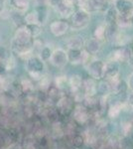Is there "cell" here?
I'll use <instances>...</instances> for the list:
<instances>
[{
	"label": "cell",
	"instance_id": "1",
	"mask_svg": "<svg viewBox=\"0 0 133 149\" xmlns=\"http://www.w3.org/2000/svg\"><path fill=\"white\" fill-rule=\"evenodd\" d=\"M57 109L63 115H69L74 110V100L69 97H63L59 98Z\"/></svg>",
	"mask_w": 133,
	"mask_h": 149
},
{
	"label": "cell",
	"instance_id": "2",
	"mask_svg": "<svg viewBox=\"0 0 133 149\" xmlns=\"http://www.w3.org/2000/svg\"><path fill=\"white\" fill-rule=\"evenodd\" d=\"M74 116L75 120L79 124H84L88 121L89 119V113L88 109L86 107H81V105H78L74 110Z\"/></svg>",
	"mask_w": 133,
	"mask_h": 149
},
{
	"label": "cell",
	"instance_id": "3",
	"mask_svg": "<svg viewBox=\"0 0 133 149\" xmlns=\"http://www.w3.org/2000/svg\"><path fill=\"white\" fill-rule=\"evenodd\" d=\"M89 74L94 79H100L105 74V67L101 62H94L89 66Z\"/></svg>",
	"mask_w": 133,
	"mask_h": 149
},
{
	"label": "cell",
	"instance_id": "4",
	"mask_svg": "<svg viewBox=\"0 0 133 149\" xmlns=\"http://www.w3.org/2000/svg\"><path fill=\"white\" fill-rule=\"evenodd\" d=\"M72 25L77 28L84 27L88 21V16L84 12H78L72 16Z\"/></svg>",
	"mask_w": 133,
	"mask_h": 149
},
{
	"label": "cell",
	"instance_id": "5",
	"mask_svg": "<svg viewBox=\"0 0 133 149\" xmlns=\"http://www.w3.org/2000/svg\"><path fill=\"white\" fill-rule=\"evenodd\" d=\"M68 24L65 21H56L51 25V30L56 36L63 35L68 30Z\"/></svg>",
	"mask_w": 133,
	"mask_h": 149
},
{
	"label": "cell",
	"instance_id": "6",
	"mask_svg": "<svg viewBox=\"0 0 133 149\" xmlns=\"http://www.w3.org/2000/svg\"><path fill=\"white\" fill-rule=\"evenodd\" d=\"M52 61L56 66H64L67 63V55L65 52L58 50L52 56Z\"/></svg>",
	"mask_w": 133,
	"mask_h": 149
},
{
	"label": "cell",
	"instance_id": "7",
	"mask_svg": "<svg viewBox=\"0 0 133 149\" xmlns=\"http://www.w3.org/2000/svg\"><path fill=\"white\" fill-rule=\"evenodd\" d=\"M98 105H100V102L94 95H89L84 100V107L88 109H97Z\"/></svg>",
	"mask_w": 133,
	"mask_h": 149
},
{
	"label": "cell",
	"instance_id": "8",
	"mask_svg": "<svg viewBox=\"0 0 133 149\" xmlns=\"http://www.w3.org/2000/svg\"><path fill=\"white\" fill-rule=\"evenodd\" d=\"M29 69L31 72H39L43 69V63L38 59H32L29 62Z\"/></svg>",
	"mask_w": 133,
	"mask_h": 149
},
{
	"label": "cell",
	"instance_id": "9",
	"mask_svg": "<svg viewBox=\"0 0 133 149\" xmlns=\"http://www.w3.org/2000/svg\"><path fill=\"white\" fill-rule=\"evenodd\" d=\"M117 8L119 9L120 11L123 12V13H125V12L129 11L130 9H131V6L132 4L130 3L129 1H125V0H119V1L117 2Z\"/></svg>",
	"mask_w": 133,
	"mask_h": 149
},
{
	"label": "cell",
	"instance_id": "10",
	"mask_svg": "<svg viewBox=\"0 0 133 149\" xmlns=\"http://www.w3.org/2000/svg\"><path fill=\"white\" fill-rule=\"evenodd\" d=\"M84 91H86V93H88V95H93L94 91H95V86H94V83L93 81L91 80H86L84 81Z\"/></svg>",
	"mask_w": 133,
	"mask_h": 149
},
{
	"label": "cell",
	"instance_id": "11",
	"mask_svg": "<svg viewBox=\"0 0 133 149\" xmlns=\"http://www.w3.org/2000/svg\"><path fill=\"white\" fill-rule=\"evenodd\" d=\"M118 72V64L117 63H111L105 67V74H109L111 77H114Z\"/></svg>",
	"mask_w": 133,
	"mask_h": 149
},
{
	"label": "cell",
	"instance_id": "12",
	"mask_svg": "<svg viewBox=\"0 0 133 149\" xmlns=\"http://www.w3.org/2000/svg\"><path fill=\"white\" fill-rule=\"evenodd\" d=\"M81 84H83V81H81V79L79 78V76H72V79H71V86H72V88H74V90H76V91L79 90Z\"/></svg>",
	"mask_w": 133,
	"mask_h": 149
},
{
	"label": "cell",
	"instance_id": "13",
	"mask_svg": "<svg viewBox=\"0 0 133 149\" xmlns=\"http://www.w3.org/2000/svg\"><path fill=\"white\" fill-rule=\"evenodd\" d=\"M117 56L118 59L121 60V61H126L130 57V50L126 49V48H122L117 52Z\"/></svg>",
	"mask_w": 133,
	"mask_h": 149
},
{
	"label": "cell",
	"instance_id": "14",
	"mask_svg": "<svg viewBox=\"0 0 133 149\" xmlns=\"http://www.w3.org/2000/svg\"><path fill=\"white\" fill-rule=\"evenodd\" d=\"M70 60L72 62H77V61H81V53L79 50H72L69 54Z\"/></svg>",
	"mask_w": 133,
	"mask_h": 149
},
{
	"label": "cell",
	"instance_id": "15",
	"mask_svg": "<svg viewBox=\"0 0 133 149\" xmlns=\"http://www.w3.org/2000/svg\"><path fill=\"white\" fill-rule=\"evenodd\" d=\"M98 49H100V44H98L97 41H95V40L89 41L88 44V50L89 52L95 53Z\"/></svg>",
	"mask_w": 133,
	"mask_h": 149
},
{
	"label": "cell",
	"instance_id": "16",
	"mask_svg": "<svg viewBox=\"0 0 133 149\" xmlns=\"http://www.w3.org/2000/svg\"><path fill=\"white\" fill-rule=\"evenodd\" d=\"M106 21L109 23H112L114 22L115 18H116V10L114 8H111L108 10L107 14H106Z\"/></svg>",
	"mask_w": 133,
	"mask_h": 149
},
{
	"label": "cell",
	"instance_id": "17",
	"mask_svg": "<svg viewBox=\"0 0 133 149\" xmlns=\"http://www.w3.org/2000/svg\"><path fill=\"white\" fill-rule=\"evenodd\" d=\"M72 143L75 147H81L84 143V138L81 137V135H75L72 136Z\"/></svg>",
	"mask_w": 133,
	"mask_h": 149
},
{
	"label": "cell",
	"instance_id": "18",
	"mask_svg": "<svg viewBox=\"0 0 133 149\" xmlns=\"http://www.w3.org/2000/svg\"><path fill=\"white\" fill-rule=\"evenodd\" d=\"M59 115H60L59 110L56 109H51L49 110V112H48V116H49V118L53 121H57L58 118H59Z\"/></svg>",
	"mask_w": 133,
	"mask_h": 149
},
{
	"label": "cell",
	"instance_id": "19",
	"mask_svg": "<svg viewBox=\"0 0 133 149\" xmlns=\"http://www.w3.org/2000/svg\"><path fill=\"white\" fill-rule=\"evenodd\" d=\"M81 44H83V41L79 39V38H74V39H72L69 43L70 47H72L74 50H78V48L79 46H81Z\"/></svg>",
	"mask_w": 133,
	"mask_h": 149
},
{
	"label": "cell",
	"instance_id": "20",
	"mask_svg": "<svg viewBox=\"0 0 133 149\" xmlns=\"http://www.w3.org/2000/svg\"><path fill=\"white\" fill-rule=\"evenodd\" d=\"M21 88H23V91H26V92H28V91H32L33 90V86H32V84H31L30 81L28 80H24L22 81V85H21Z\"/></svg>",
	"mask_w": 133,
	"mask_h": 149
},
{
	"label": "cell",
	"instance_id": "21",
	"mask_svg": "<svg viewBox=\"0 0 133 149\" xmlns=\"http://www.w3.org/2000/svg\"><path fill=\"white\" fill-rule=\"evenodd\" d=\"M14 3L16 7H19V8H26L28 5L27 0H14Z\"/></svg>",
	"mask_w": 133,
	"mask_h": 149
},
{
	"label": "cell",
	"instance_id": "22",
	"mask_svg": "<svg viewBox=\"0 0 133 149\" xmlns=\"http://www.w3.org/2000/svg\"><path fill=\"white\" fill-rule=\"evenodd\" d=\"M118 113H119V107H118L117 105H114V107H112L109 109V111H108V114H109V116H111V117L116 116Z\"/></svg>",
	"mask_w": 133,
	"mask_h": 149
},
{
	"label": "cell",
	"instance_id": "23",
	"mask_svg": "<svg viewBox=\"0 0 133 149\" xmlns=\"http://www.w3.org/2000/svg\"><path fill=\"white\" fill-rule=\"evenodd\" d=\"M26 20L28 21L29 23H33V24H36L37 23V20H38V17L36 14L34 13H30L29 15L26 17Z\"/></svg>",
	"mask_w": 133,
	"mask_h": 149
},
{
	"label": "cell",
	"instance_id": "24",
	"mask_svg": "<svg viewBox=\"0 0 133 149\" xmlns=\"http://www.w3.org/2000/svg\"><path fill=\"white\" fill-rule=\"evenodd\" d=\"M98 91L101 93H105L109 91V86H107V84L105 83H101L100 86H98Z\"/></svg>",
	"mask_w": 133,
	"mask_h": 149
},
{
	"label": "cell",
	"instance_id": "25",
	"mask_svg": "<svg viewBox=\"0 0 133 149\" xmlns=\"http://www.w3.org/2000/svg\"><path fill=\"white\" fill-rule=\"evenodd\" d=\"M58 93H59V91H58L57 88H49V95L52 98L57 97H58Z\"/></svg>",
	"mask_w": 133,
	"mask_h": 149
},
{
	"label": "cell",
	"instance_id": "26",
	"mask_svg": "<svg viewBox=\"0 0 133 149\" xmlns=\"http://www.w3.org/2000/svg\"><path fill=\"white\" fill-rule=\"evenodd\" d=\"M115 33V28L113 26H110L109 28L106 30V35H107L108 38H112V35H114Z\"/></svg>",
	"mask_w": 133,
	"mask_h": 149
},
{
	"label": "cell",
	"instance_id": "27",
	"mask_svg": "<svg viewBox=\"0 0 133 149\" xmlns=\"http://www.w3.org/2000/svg\"><path fill=\"white\" fill-rule=\"evenodd\" d=\"M50 56H51V51L49 49H44L43 50V52H42V57L44 58V59H48V58H50Z\"/></svg>",
	"mask_w": 133,
	"mask_h": 149
},
{
	"label": "cell",
	"instance_id": "28",
	"mask_svg": "<svg viewBox=\"0 0 133 149\" xmlns=\"http://www.w3.org/2000/svg\"><path fill=\"white\" fill-rule=\"evenodd\" d=\"M103 1L104 0H93V6L94 7H100L103 4Z\"/></svg>",
	"mask_w": 133,
	"mask_h": 149
},
{
	"label": "cell",
	"instance_id": "29",
	"mask_svg": "<svg viewBox=\"0 0 133 149\" xmlns=\"http://www.w3.org/2000/svg\"><path fill=\"white\" fill-rule=\"evenodd\" d=\"M49 1L53 4V5H58V4L61 3L62 0H49Z\"/></svg>",
	"mask_w": 133,
	"mask_h": 149
},
{
	"label": "cell",
	"instance_id": "30",
	"mask_svg": "<svg viewBox=\"0 0 133 149\" xmlns=\"http://www.w3.org/2000/svg\"><path fill=\"white\" fill-rule=\"evenodd\" d=\"M130 86H131V88H133V76L131 77V79H130Z\"/></svg>",
	"mask_w": 133,
	"mask_h": 149
},
{
	"label": "cell",
	"instance_id": "31",
	"mask_svg": "<svg viewBox=\"0 0 133 149\" xmlns=\"http://www.w3.org/2000/svg\"><path fill=\"white\" fill-rule=\"evenodd\" d=\"M130 65H131V66L133 67V58H132L131 60H130Z\"/></svg>",
	"mask_w": 133,
	"mask_h": 149
},
{
	"label": "cell",
	"instance_id": "32",
	"mask_svg": "<svg viewBox=\"0 0 133 149\" xmlns=\"http://www.w3.org/2000/svg\"><path fill=\"white\" fill-rule=\"evenodd\" d=\"M130 100H131V102H133V95L130 97Z\"/></svg>",
	"mask_w": 133,
	"mask_h": 149
}]
</instances>
